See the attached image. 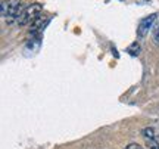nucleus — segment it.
I'll use <instances>...</instances> for the list:
<instances>
[{
	"label": "nucleus",
	"instance_id": "f257e3e1",
	"mask_svg": "<svg viewBox=\"0 0 159 149\" xmlns=\"http://www.w3.org/2000/svg\"><path fill=\"white\" fill-rule=\"evenodd\" d=\"M24 9L25 7L22 6L21 0H3L2 6H0V13L3 18L7 19V22H12L13 19L21 16Z\"/></svg>",
	"mask_w": 159,
	"mask_h": 149
},
{
	"label": "nucleus",
	"instance_id": "f03ea898",
	"mask_svg": "<svg viewBox=\"0 0 159 149\" xmlns=\"http://www.w3.org/2000/svg\"><path fill=\"white\" fill-rule=\"evenodd\" d=\"M41 11H43V6L40 5V3H33V5L27 6V7L24 9V12L21 13V16L16 18V24L21 25V27L28 25V24H31L35 18L39 16Z\"/></svg>",
	"mask_w": 159,
	"mask_h": 149
},
{
	"label": "nucleus",
	"instance_id": "7ed1b4c3",
	"mask_svg": "<svg viewBox=\"0 0 159 149\" xmlns=\"http://www.w3.org/2000/svg\"><path fill=\"white\" fill-rule=\"evenodd\" d=\"M156 13H152V15H148V16H144L143 19H140V22H139V28H137V35H139V39H144L148 33L150 31V28L153 27L155 21H156Z\"/></svg>",
	"mask_w": 159,
	"mask_h": 149
},
{
	"label": "nucleus",
	"instance_id": "20e7f679",
	"mask_svg": "<svg viewBox=\"0 0 159 149\" xmlns=\"http://www.w3.org/2000/svg\"><path fill=\"white\" fill-rule=\"evenodd\" d=\"M47 21H49V18H44L43 15H39V16H37L34 21L31 22V28H30V33H31V34H37V33H40L41 30H44V27H46V24H47Z\"/></svg>",
	"mask_w": 159,
	"mask_h": 149
},
{
	"label": "nucleus",
	"instance_id": "39448f33",
	"mask_svg": "<svg viewBox=\"0 0 159 149\" xmlns=\"http://www.w3.org/2000/svg\"><path fill=\"white\" fill-rule=\"evenodd\" d=\"M142 134L148 140H155L156 139V130H155L153 127H144L142 130Z\"/></svg>",
	"mask_w": 159,
	"mask_h": 149
},
{
	"label": "nucleus",
	"instance_id": "423d86ee",
	"mask_svg": "<svg viewBox=\"0 0 159 149\" xmlns=\"http://www.w3.org/2000/svg\"><path fill=\"white\" fill-rule=\"evenodd\" d=\"M128 52H130V55H133V56H137V55L140 53V44H139V43H133V44L128 47Z\"/></svg>",
	"mask_w": 159,
	"mask_h": 149
},
{
	"label": "nucleus",
	"instance_id": "0eeeda50",
	"mask_svg": "<svg viewBox=\"0 0 159 149\" xmlns=\"http://www.w3.org/2000/svg\"><path fill=\"white\" fill-rule=\"evenodd\" d=\"M148 145H149V149H159V145L155 140H148Z\"/></svg>",
	"mask_w": 159,
	"mask_h": 149
},
{
	"label": "nucleus",
	"instance_id": "6e6552de",
	"mask_svg": "<svg viewBox=\"0 0 159 149\" xmlns=\"http://www.w3.org/2000/svg\"><path fill=\"white\" fill-rule=\"evenodd\" d=\"M125 149H143L140 145H137V143H130V145H127L125 146Z\"/></svg>",
	"mask_w": 159,
	"mask_h": 149
},
{
	"label": "nucleus",
	"instance_id": "1a4fd4ad",
	"mask_svg": "<svg viewBox=\"0 0 159 149\" xmlns=\"http://www.w3.org/2000/svg\"><path fill=\"white\" fill-rule=\"evenodd\" d=\"M153 39L156 43H159V25H158V28L155 30V33H153Z\"/></svg>",
	"mask_w": 159,
	"mask_h": 149
}]
</instances>
